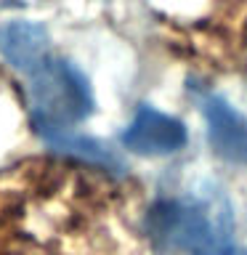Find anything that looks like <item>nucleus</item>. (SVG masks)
Returning <instances> with one entry per match:
<instances>
[{
    "label": "nucleus",
    "instance_id": "7ed1b4c3",
    "mask_svg": "<svg viewBox=\"0 0 247 255\" xmlns=\"http://www.w3.org/2000/svg\"><path fill=\"white\" fill-rule=\"evenodd\" d=\"M189 133L181 120H175L165 112L151 107H141L135 112L133 123L123 133V143L135 154L143 157H165L178 151L186 143Z\"/></svg>",
    "mask_w": 247,
    "mask_h": 255
},
{
    "label": "nucleus",
    "instance_id": "f257e3e1",
    "mask_svg": "<svg viewBox=\"0 0 247 255\" xmlns=\"http://www.w3.org/2000/svg\"><path fill=\"white\" fill-rule=\"evenodd\" d=\"M149 231L162 245L191 255H221L234 247V221L218 197L165 199L149 213Z\"/></svg>",
    "mask_w": 247,
    "mask_h": 255
},
{
    "label": "nucleus",
    "instance_id": "39448f33",
    "mask_svg": "<svg viewBox=\"0 0 247 255\" xmlns=\"http://www.w3.org/2000/svg\"><path fill=\"white\" fill-rule=\"evenodd\" d=\"M0 53L21 72H35L51 59V37L43 24L11 21L0 29Z\"/></svg>",
    "mask_w": 247,
    "mask_h": 255
},
{
    "label": "nucleus",
    "instance_id": "f03ea898",
    "mask_svg": "<svg viewBox=\"0 0 247 255\" xmlns=\"http://www.w3.org/2000/svg\"><path fill=\"white\" fill-rule=\"evenodd\" d=\"M29 99L40 123L59 130L83 123L93 112V93L85 75L64 59H48L32 72Z\"/></svg>",
    "mask_w": 247,
    "mask_h": 255
},
{
    "label": "nucleus",
    "instance_id": "423d86ee",
    "mask_svg": "<svg viewBox=\"0 0 247 255\" xmlns=\"http://www.w3.org/2000/svg\"><path fill=\"white\" fill-rule=\"evenodd\" d=\"M221 255H247V250H237V247H229L226 253H221Z\"/></svg>",
    "mask_w": 247,
    "mask_h": 255
},
{
    "label": "nucleus",
    "instance_id": "20e7f679",
    "mask_svg": "<svg viewBox=\"0 0 247 255\" xmlns=\"http://www.w3.org/2000/svg\"><path fill=\"white\" fill-rule=\"evenodd\" d=\"M207 138L213 151L231 165H247V120L226 99L213 96L205 101Z\"/></svg>",
    "mask_w": 247,
    "mask_h": 255
}]
</instances>
